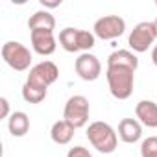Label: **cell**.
I'll return each instance as SVG.
<instances>
[{"instance_id":"7402d4cb","label":"cell","mask_w":157,"mask_h":157,"mask_svg":"<svg viewBox=\"0 0 157 157\" xmlns=\"http://www.w3.org/2000/svg\"><path fill=\"white\" fill-rule=\"evenodd\" d=\"M151 61H153V65L157 67V44H155L153 50H151Z\"/></svg>"},{"instance_id":"30bf717a","label":"cell","mask_w":157,"mask_h":157,"mask_svg":"<svg viewBox=\"0 0 157 157\" xmlns=\"http://www.w3.org/2000/svg\"><path fill=\"white\" fill-rule=\"evenodd\" d=\"M30 39H32L33 52H37L39 56H52L56 52L57 41L54 37V32H50V30H33V32H30Z\"/></svg>"},{"instance_id":"e0dca14e","label":"cell","mask_w":157,"mask_h":157,"mask_svg":"<svg viewBox=\"0 0 157 157\" xmlns=\"http://www.w3.org/2000/svg\"><path fill=\"white\" fill-rule=\"evenodd\" d=\"M46 93H48V89L35 87V85H32V83H24V85H22V98H24V102H28V104H41V102L46 98Z\"/></svg>"},{"instance_id":"8fae6325","label":"cell","mask_w":157,"mask_h":157,"mask_svg":"<svg viewBox=\"0 0 157 157\" xmlns=\"http://www.w3.org/2000/svg\"><path fill=\"white\" fill-rule=\"evenodd\" d=\"M118 137L128 144H135L142 137L140 122L137 118H122L120 124H118Z\"/></svg>"},{"instance_id":"7a4b0ae2","label":"cell","mask_w":157,"mask_h":157,"mask_svg":"<svg viewBox=\"0 0 157 157\" xmlns=\"http://www.w3.org/2000/svg\"><path fill=\"white\" fill-rule=\"evenodd\" d=\"M87 139L93 144V148H96L100 153H113L117 150V144H118L117 131L107 122H102V120L89 124Z\"/></svg>"},{"instance_id":"2e32d148","label":"cell","mask_w":157,"mask_h":157,"mask_svg":"<svg viewBox=\"0 0 157 157\" xmlns=\"http://www.w3.org/2000/svg\"><path fill=\"white\" fill-rule=\"evenodd\" d=\"M8 129L13 137H24L30 129V118L24 111H15L8 118Z\"/></svg>"},{"instance_id":"6da1fadb","label":"cell","mask_w":157,"mask_h":157,"mask_svg":"<svg viewBox=\"0 0 157 157\" xmlns=\"http://www.w3.org/2000/svg\"><path fill=\"white\" fill-rule=\"evenodd\" d=\"M109 93L117 100H128L135 85V70L128 67H107L105 70Z\"/></svg>"},{"instance_id":"52a82bcc","label":"cell","mask_w":157,"mask_h":157,"mask_svg":"<svg viewBox=\"0 0 157 157\" xmlns=\"http://www.w3.org/2000/svg\"><path fill=\"white\" fill-rule=\"evenodd\" d=\"M59 78V68L54 61H41L37 65H33L30 68V74H28V80L26 83H32L35 87H43V89H48L56 80Z\"/></svg>"},{"instance_id":"cb8c5ba5","label":"cell","mask_w":157,"mask_h":157,"mask_svg":"<svg viewBox=\"0 0 157 157\" xmlns=\"http://www.w3.org/2000/svg\"><path fill=\"white\" fill-rule=\"evenodd\" d=\"M155 6H157V2H155Z\"/></svg>"},{"instance_id":"5bb4252c","label":"cell","mask_w":157,"mask_h":157,"mask_svg":"<svg viewBox=\"0 0 157 157\" xmlns=\"http://www.w3.org/2000/svg\"><path fill=\"white\" fill-rule=\"evenodd\" d=\"M28 28H30V32H33V30H50V32H54V28H56V19H54V15H52L50 11L39 10V11H35L33 15H30V19H28Z\"/></svg>"},{"instance_id":"5b68a950","label":"cell","mask_w":157,"mask_h":157,"mask_svg":"<svg viewBox=\"0 0 157 157\" xmlns=\"http://www.w3.org/2000/svg\"><path fill=\"white\" fill-rule=\"evenodd\" d=\"M2 57L4 61L17 72L28 70L32 65V52L19 41H8L2 46Z\"/></svg>"},{"instance_id":"9c48e42d","label":"cell","mask_w":157,"mask_h":157,"mask_svg":"<svg viewBox=\"0 0 157 157\" xmlns=\"http://www.w3.org/2000/svg\"><path fill=\"white\" fill-rule=\"evenodd\" d=\"M74 68H76V74L82 78L83 82H94L100 78L102 74V63L96 56L85 52V54H80L74 63Z\"/></svg>"},{"instance_id":"ac0fdd59","label":"cell","mask_w":157,"mask_h":157,"mask_svg":"<svg viewBox=\"0 0 157 157\" xmlns=\"http://www.w3.org/2000/svg\"><path fill=\"white\" fill-rule=\"evenodd\" d=\"M140 157H157V137L151 135L140 144Z\"/></svg>"},{"instance_id":"9a60e30c","label":"cell","mask_w":157,"mask_h":157,"mask_svg":"<svg viewBox=\"0 0 157 157\" xmlns=\"http://www.w3.org/2000/svg\"><path fill=\"white\" fill-rule=\"evenodd\" d=\"M107 67H128L131 70L139 68V59L129 50H115L107 57Z\"/></svg>"},{"instance_id":"603a6c76","label":"cell","mask_w":157,"mask_h":157,"mask_svg":"<svg viewBox=\"0 0 157 157\" xmlns=\"http://www.w3.org/2000/svg\"><path fill=\"white\" fill-rule=\"evenodd\" d=\"M153 24H155V30H157V19H155V21H153Z\"/></svg>"},{"instance_id":"3957f363","label":"cell","mask_w":157,"mask_h":157,"mask_svg":"<svg viewBox=\"0 0 157 157\" xmlns=\"http://www.w3.org/2000/svg\"><path fill=\"white\" fill-rule=\"evenodd\" d=\"M94 41H96V35L87 30L65 28L59 32V44L67 52H83L85 54L94 46Z\"/></svg>"},{"instance_id":"7c38bea8","label":"cell","mask_w":157,"mask_h":157,"mask_svg":"<svg viewBox=\"0 0 157 157\" xmlns=\"http://www.w3.org/2000/svg\"><path fill=\"white\" fill-rule=\"evenodd\" d=\"M135 115L142 126L157 128V104H153L151 100H140L135 105Z\"/></svg>"},{"instance_id":"ba28073f","label":"cell","mask_w":157,"mask_h":157,"mask_svg":"<svg viewBox=\"0 0 157 157\" xmlns=\"http://www.w3.org/2000/svg\"><path fill=\"white\" fill-rule=\"evenodd\" d=\"M93 32L102 41H113L126 32V21L118 15H105L94 22Z\"/></svg>"},{"instance_id":"44dd1931","label":"cell","mask_w":157,"mask_h":157,"mask_svg":"<svg viewBox=\"0 0 157 157\" xmlns=\"http://www.w3.org/2000/svg\"><path fill=\"white\" fill-rule=\"evenodd\" d=\"M41 4L44 8H57V6H61V0H41Z\"/></svg>"},{"instance_id":"277c9868","label":"cell","mask_w":157,"mask_h":157,"mask_svg":"<svg viewBox=\"0 0 157 157\" xmlns=\"http://www.w3.org/2000/svg\"><path fill=\"white\" fill-rule=\"evenodd\" d=\"M89 100L82 94H74L67 100L65 109H63V120H67L68 124H72L76 129L78 128H83L89 122Z\"/></svg>"},{"instance_id":"ffe728a7","label":"cell","mask_w":157,"mask_h":157,"mask_svg":"<svg viewBox=\"0 0 157 157\" xmlns=\"http://www.w3.org/2000/svg\"><path fill=\"white\" fill-rule=\"evenodd\" d=\"M0 107H2V113H0V118H8V117H11L10 115V102H8V98H0Z\"/></svg>"},{"instance_id":"8992f818","label":"cell","mask_w":157,"mask_h":157,"mask_svg":"<svg viewBox=\"0 0 157 157\" xmlns=\"http://www.w3.org/2000/svg\"><path fill=\"white\" fill-rule=\"evenodd\" d=\"M155 39H157L155 24L150 22V21H142V22H139L131 30V33L128 37V44H129V48L133 52H139L140 54V52H146L155 43Z\"/></svg>"},{"instance_id":"d6986e66","label":"cell","mask_w":157,"mask_h":157,"mask_svg":"<svg viewBox=\"0 0 157 157\" xmlns=\"http://www.w3.org/2000/svg\"><path fill=\"white\" fill-rule=\"evenodd\" d=\"M67 157H93V153L87 148H83V146H74V148L68 150Z\"/></svg>"},{"instance_id":"4fadbf2b","label":"cell","mask_w":157,"mask_h":157,"mask_svg":"<svg viewBox=\"0 0 157 157\" xmlns=\"http://www.w3.org/2000/svg\"><path fill=\"white\" fill-rule=\"evenodd\" d=\"M74 131H76V128L72 124H68L67 120H57V122H54V126L50 129V137H52V140L56 144L65 146V144H68L72 140Z\"/></svg>"}]
</instances>
